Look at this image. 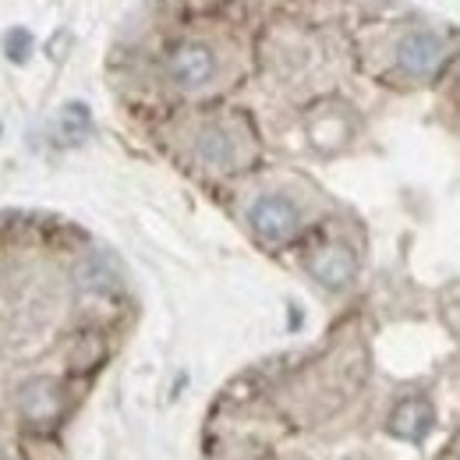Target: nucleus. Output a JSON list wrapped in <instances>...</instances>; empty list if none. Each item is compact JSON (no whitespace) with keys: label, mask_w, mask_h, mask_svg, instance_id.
Segmentation results:
<instances>
[{"label":"nucleus","mask_w":460,"mask_h":460,"mask_svg":"<svg viewBox=\"0 0 460 460\" xmlns=\"http://www.w3.org/2000/svg\"><path fill=\"white\" fill-rule=\"evenodd\" d=\"M195 149H199L202 164H209V167H230L234 164V153H237L234 138H230L224 128H206L199 135V146Z\"/></svg>","instance_id":"obj_6"},{"label":"nucleus","mask_w":460,"mask_h":460,"mask_svg":"<svg viewBox=\"0 0 460 460\" xmlns=\"http://www.w3.org/2000/svg\"><path fill=\"white\" fill-rule=\"evenodd\" d=\"M439 58H443V43H439L436 32H411V36H403L401 47H397V64H401V71L414 75V78L432 75Z\"/></svg>","instance_id":"obj_3"},{"label":"nucleus","mask_w":460,"mask_h":460,"mask_svg":"<svg viewBox=\"0 0 460 460\" xmlns=\"http://www.w3.org/2000/svg\"><path fill=\"white\" fill-rule=\"evenodd\" d=\"M432 421H436L432 403L421 401V397H414V401H403L401 407L394 411V418H390V432H394L397 439L418 443V439H425V436H429Z\"/></svg>","instance_id":"obj_4"},{"label":"nucleus","mask_w":460,"mask_h":460,"mask_svg":"<svg viewBox=\"0 0 460 460\" xmlns=\"http://www.w3.org/2000/svg\"><path fill=\"white\" fill-rule=\"evenodd\" d=\"M60 407V397L54 394V386L50 383H29L25 390H22V411L29 414V418H54Z\"/></svg>","instance_id":"obj_7"},{"label":"nucleus","mask_w":460,"mask_h":460,"mask_svg":"<svg viewBox=\"0 0 460 460\" xmlns=\"http://www.w3.org/2000/svg\"><path fill=\"white\" fill-rule=\"evenodd\" d=\"M312 277L319 280V284H326V288H344L347 280L354 277V255L347 252V248H323L315 259H312Z\"/></svg>","instance_id":"obj_5"},{"label":"nucleus","mask_w":460,"mask_h":460,"mask_svg":"<svg viewBox=\"0 0 460 460\" xmlns=\"http://www.w3.org/2000/svg\"><path fill=\"white\" fill-rule=\"evenodd\" d=\"M32 54V40H29V32L25 29H14V32H7V58L11 60H29Z\"/></svg>","instance_id":"obj_8"},{"label":"nucleus","mask_w":460,"mask_h":460,"mask_svg":"<svg viewBox=\"0 0 460 460\" xmlns=\"http://www.w3.org/2000/svg\"><path fill=\"white\" fill-rule=\"evenodd\" d=\"M248 220H252V227H255V234L262 241L280 244V241H288L290 234L297 230V206L290 199H284V195H262L252 206Z\"/></svg>","instance_id":"obj_1"},{"label":"nucleus","mask_w":460,"mask_h":460,"mask_svg":"<svg viewBox=\"0 0 460 460\" xmlns=\"http://www.w3.org/2000/svg\"><path fill=\"white\" fill-rule=\"evenodd\" d=\"M213 71H217V58H213V50L209 47H202V43H184V47H177L171 58V78L181 85V89H202L209 78H213Z\"/></svg>","instance_id":"obj_2"}]
</instances>
